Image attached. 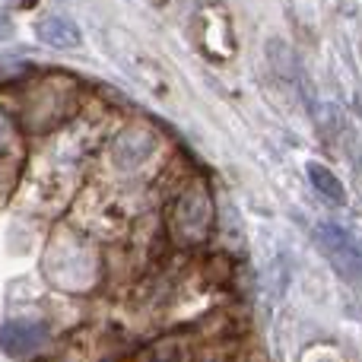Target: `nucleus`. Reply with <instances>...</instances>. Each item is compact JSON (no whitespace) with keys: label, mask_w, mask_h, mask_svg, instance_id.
<instances>
[{"label":"nucleus","mask_w":362,"mask_h":362,"mask_svg":"<svg viewBox=\"0 0 362 362\" xmlns=\"http://www.w3.org/2000/svg\"><path fill=\"white\" fill-rule=\"evenodd\" d=\"M213 223V200L210 191H206L204 181H191L185 185V191L175 197L169 213V226L172 235H175L178 245H200L210 232Z\"/></svg>","instance_id":"nucleus-1"},{"label":"nucleus","mask_w":362,"mask_h":362,"mask_svg":"<svg viewBox=\"0 0 362 362\" xmlns=\"http://www.w3.org/2000/svg\"><path fill=\"white\" fill-rule=\"evenodd\" d=\"M315 242H318L321 255L334 264L344 280H353V283H362V242L353 232L340 229L334 223H321L315 229Z\"/></svg>","instance_id":"nucleus-2"},{"label":"nucleus","mask_w":362,"mask_h":362,"mask_svg":"<svg viewBox=\"0 0 362 362\" xmlns=\"http://www.w3.org/2000/svg\"><path fill=\"white\" fill-rule=\"evenodd\" d=\"M51 331L42 321H6L0 327V346L13 359H32L48 346Z\"/></svg>","instance_id":"nucleus-3"},{"label":"nucleus","mask_w":362,"mask_h":362,"mask_svg":"<svg viewBox=\"0 0 362 362\" xmlns=\"http://www.w3.org/2000/svg\"><path fill=\"white\" fill-rule=\"evenodd\" d=\"M153 153H156V134L146 131V127H127V131H121L112 144L115 165L124 169V172L140 169Z\"/></svg>","instance_id":"nucleus-4"},{"label":"nucleus","mask_w":362,"mask_h":362,"mask_svg":"<svg viewBox=\"0 0 362 362\" xmlns=\"http://www.w3.org/2000/svg\"><path fill=\"white\" fill-rule=\"evenodd\" d=\"M35 35L42 45H48V48H57V51H74L83 45V35L80 29H76L74 19L67 16H45L42 23L35 25Z\"/></svg>","instance_id":"nucleus-5"},{"label":"nucleus","mask_w":362,"mask_h":362,"mask_svg":"<svg viewBox=\"0 0 362 362\" xmlns=\"http://www.w3.org/2000/svg\"><path fill=\"white\" fill-rule=\"evenodd\" d=\"M308 181H312V187L321 194L325 200H331V204H346V191L344 185H340V178L334 175L327 165L321 163H308Z\"/></svg>","instance_id":"nucleus-6"},{"label":"nucleus","mask_w":362,"mask_h":362,"mask_svg":"<svg viewBox=\"0 0 362 362\" xmlns=\"http://www.w3.org/2000/svg\"><path fill=\"white\" fill-rule=\"evenodd\" d=\"M6 134H10V118H6V112L0 108V140H4Z\"/></svg>","instance_id":"nucleus-7"},{"label":"nucleus","mask_w":362,"mask_h":362,"mask_svg":"<svg viewBox=\"0 0 362 362\" xmlns=\"http://www.w3.org/2000/svg\"><path fill=\"white\" fill-rule=\"evenodd\" d=\"M10 35V19H6V13H0V42Z\"/></svg>","instance_id":"nucleus-8"}]
</instances>
